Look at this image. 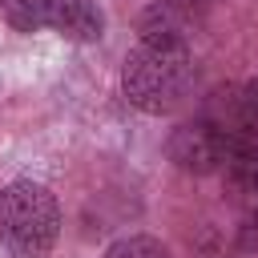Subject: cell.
I'll use <instances>...</instances> for the list:
<instances>
[{"mask_svg":"<svg viewBox=\"0 0 258 258\" xmlns=\"http://www.w3.org/2000/svg\"><path fill=\"white\" fill-rule=\"evenodd\" d=\"M242 246L258 250V194H250V210H246V222H242Z\"/></svg>","mask_w":258,"mask_h":258,"instance_id":"8992f818","label":"cell"},{"mask_svg":"<svg viewBox=\"0 0 258 258\" xmlns=\"http://www.w3.org/2000/svg\"><path fill=\"white\" fill-rule=\"evenodd\" d=\"M0 4H8V0H0Z\"/></svg>","mask_w":258,"mask_h":258,"instance_id":"52a82bcc","label":"cell"},{"mask_svg":"<svg viewBox=\"0 0 258 258\" xmlns=\"http://www.w3.org/2000/svg\"><path fill=\"white\" fill-rule=\"evenodd\" d=\"M194 85L189 44L165 4H153L141 20V40L121 64V93L141 113H173Z\"/></svg>","mask_w":258,"mask_h":258,"instance_id":"6da1fadb","label":"cell"},{"mask_svg":"<svg viewBox=\"0 0 258 258\" xmlns=\"http://www.w3.org/2000/svg\"><path fill=\"white\" fill-rule=\"evenodd\" d=\"M8 24L20 32L52 28L69 40H97L105 28V16L93 0H12Z\"/></svg>","mask_w":258,"mask_h":258,"instance_id":"277c9868","label":"cell"},{"mask_svg":"<svg viewBox=\"0 0 258 258\" xmlns=\"http://www.w3.org/2000/svg\"><path fill=\"white\" fill-rule=\"evenodd\" d=\"M60 234V206L40 181H8L0 189V242L8 258H48Z\"/></svg>","mask_w":258,"mask_h":258,"instance_id":"7a4b0ae2","label":"cell"},{"mask_svg":"<svg viewBox=\"0 0 258 258\" xmlns=\"http://www.w3.org/2000/svg\"><path fill=\"white\" fill-rule=\"evenodd\" d=\"M105 258H169V250L149 234H129V238H117L105 250Z\"/></svg>","mask_w":258,"mask_h":258,"instance_id":"5b68a950","label":"cell"},{"mask_svg":"<svg viewBox=\"0 0 258 258\" xmlns=\"http://www.w3.org/2000/svg\"><path fill=\"white\" fill-rule=\"evenodd\" d=\"M246 153V141L222 125L214 113L185 121L181 129H173L169 137V157L185 169V173H214V169H230L238 157Z\"/></svg>","mask_w":258,"mask_h":258,"instance_id":"3957f363","label":"cell"}]
</instances>
